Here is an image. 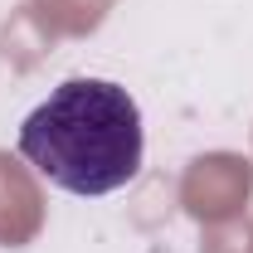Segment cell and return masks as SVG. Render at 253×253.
<instances>
[{
    "mask_svg": "<svg viewBox=\"0 0 253 253\" xmlns=\"http://www.w3.org/2000/svg\"><path fill=\"white\" fill-rule=\"evenodd\" d=\"M15 146L49 185L97 200L141 170V107L112 78H68L20 122Z\"/></svg>",
    "mask_w": 253,
    "mask_h": 253,
    "instance_id": "obj_1",
    "label": "cell"
}]
</instances>
